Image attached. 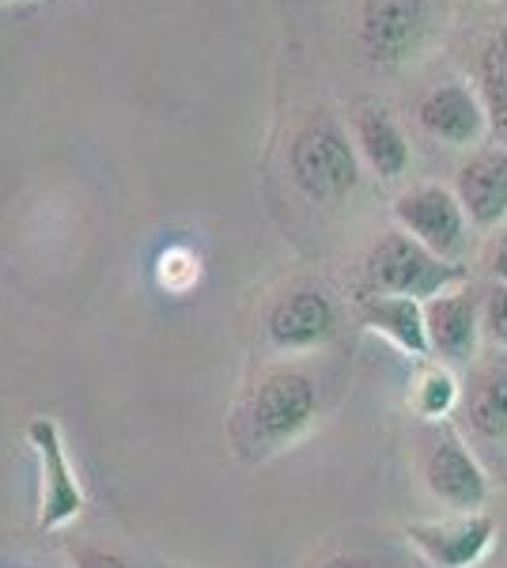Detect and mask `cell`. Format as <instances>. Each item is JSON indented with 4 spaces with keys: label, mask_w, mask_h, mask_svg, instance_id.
Returning <instances> with one entry per match:
<instances>
[{
    "label": "cell",
    "mask_w": 507,
    "mask_h": 568,
    "mask_svg": "<svg viewBox=\"0 0 507 568\" xmlns=\"http://www.w3.org/2000/svg\"><path fill=\"white\" fill-rule=\"evenodd\" d=\"M318 390L303 372H270L257 379L239 417V439L254 455H276L311 433L318 420Z\"/></svg>",
    "instance_id": "cell-1"
},
{
    "label": "cell",
    "mask_w": 507,
    "mask_h": 568,
    "mask_svg": "<svg viewBox=\"0 0 507 568\" xmlns=\"http://www.w3.org/2000/svg\"><path fill=\"white\" fill-rule=\"evenodd\" d=\"M367 296H413V300H432L455 292L466 284V270L458 262H447L439 254H432L428 246H420L413 235L386 232L379 243L372 246L364 265Z\"/></svg>",
    "instance_id": "cell-2"
},
{
    "label": "cell",
    "mask_w": 507,
    "mask_h": 568,
    "mask_svg": "<svg viewBox=\"0 0 507 568\" xmlns=\"http://www.w3.org/2000/svg\"><path fill=\"white\" fill-rule=\"evenodd\" d=\"M432 27V0H364L356 23L359 53L379 69H398L428 45Z\"/></svg>",
    "instance_id": "cell-3"
},
{
    "label": "cell",
    "mask_w": 507,
    "mask_h": 568,
    "mask_svg": "<svg viewBox=\"0 0 507 568\" xmlns=\"http://www.w3.org/2000/svg\"><path fill=\"white\" fill-rule=\"evenodd\" d=\"M288 168L296 186L311 201H341L353 194L359 182L356 152L334 122H311L292 141Z\"/></svg>",
    "instance_id": "cell-4"
},
{
    "label": "cell",
    "mask_w": 507,
    "mask_h": 568,
    "mask_svg": "<svg viewBox=\"0 0 507 568\" xmlns=\"http://www.w3.org/2000/svg\"><path fill=\"white\" fill-rule=\"evenodd\" d=\"M394 224L447 262L463 258L466 240H469V216H466L463 201L455 197V190L436 186V182L405 190V194L394 201Z\"/></svg>",
    "instance_id": "cell-5"
},
{
    "label": "cell",
    "mask_w": 507,
    "mask_h": 568,
    "mask_svg": "<svg viewBox=\"0 0 507 568\" xmlns=\"http://www.w3.org/2000/svg\"><path fill=\"white\" fill-rule=\"evenodd\" d=\"M409 542L432 568H474L496 542V519L488 511H450L444 519L405 524Z\"/></svg>",
    "instance_id": "cell-6"
},
{
    "label": "cell",
    "mask_w": 507,
    "mask_h": 568,
    "mask_svg": "<svg viewBox=\"0 0 507 568\" xmlns=\"http://www.w3.org/2000/svg\"><path fill=\"white\" fill-rule=\"evenodd\" d=\"M27 439H31L34 455H39V466H42L39 527L61 530V527H69L72 519L84 516V489H80V478L69 463V452H64L61 428L53 425L50 417H34L31 425H27Z\"/></svg>",
    "instance_id": "cell-7"
},
{
    "label": "cell",
    "mask_w": 507,
    "mask_h": 568,
    "mask_svg": "<svg viewBox=\"0 0 507 568\" xmlns=\"http://www.w3.org/2000/svg\"><path fill=\"white\" fill-rule=\"evenodd\" d=\"M424 485L450 511H481L488 500V478L466 439L455 428H439L424 455Z\"/></svg>",
    "instance_id": "cell-8"
},
{
    "label": "cell",
    "mask_w": 507,
    "mask_h": 568,
    "mask_svg": "<svg viewBox=\"0 0 507 568\" xmlns=\"http://www.w3.org/2000/svg\"><path fill=\"white\" fill-rule=\"evenodd\" d=\"M273 349L281 353H307L326 345L337 334V307L322 288H292L270 307L265 318Z\"/></svg>",
    "instance_id": "cell-9"
},
{
    "label": "cell",
    "mask_w": 507,
    "mask_h": 568,
    "mask_svg": "<svg viewBox=\"0 0 507 568\" xmlns=\"http://www.w3.org/2000/svg\"><path fill=\"white\" fill-rule=\"evenodd\" d=\"M424 326H428V349L439 356V364H469L485 337L481 304L466 288L424 300Z\"/></svg>",
    "instance_id": "cell-10"
},
{
    "label": "cell",
    "mask_w": 507,
    "mask_h": 568,
    "mask_svg": "<svg viewBox=\"0 0 507 568\" xmlns=\"http://www.w3.org/2000/svg\"><path fill=\"white\" fill-rule=\"evenodd\" d=\"M420 130L450 149H469L488 133V114L477 88L466 84H439L420 99L417 106Z\"/></svg>",
    "instance_id": "cell-11"
},
{
    "label": "cell",
    "mask_w": 507,
    "mask_h": 568,
    "mask_svg": "<svg viewBox=\"0 0 507 568\" xmlns=\"http://www.w3.org/2000/svg\"><path fill=\"white\" fill-rule=\"evenodd\" d=\"M455 197L463 201L474 227H500L507 220V149H477L455 175Z\"/></svg>",
    "instance_id": "cell-12"
},
{
    "label": "cell",
    "mask_w": 507,
    "mask_h": 568,
    "mask_svg": "<svg viewBox=\"0 0 507 568\" xmlns=\"http://www.w3.org/2000/svg\"><path fill=\"white\" fill-rule=\"evenodd\" d=\"M359 323L372 334L386 337L405 356H432L428 326H424V304L413 296H364L359 300Z\"/></svg>",
    "instance_id": "cell-13"
},
{
    "label": "cell",
    "mask_w": 507,
    "mask_h": 568,
    "mask_svg": "<svg viewBox=\"0 0 507 568\" xmlns=\"http://www.w3.org/2000/svg\"><path fill=\"white\" fill-rule=\"evenodd\" d=\"M356 149L383 182H394L409 171V141L383 106H367L356 114Z\"/></svg>",
    "instance_id": "cell-14"
},
{
    "label": "cell",
    "mask_w": 507,
    "mask_h": 568,
    "mask_svg": "<svg viewBox=\"0 0 507 568\" xmlns=\"http://www.w3.org/2000/svg\"><path fill=\"white\" fill-rule=\"evenodd\" d=\"M463 414L477 436L507 439V364H485L469 375Z\"/></svg>",
    "instance_id": "cell-15"
},
{
    "label": "cell",
    "mask_w": 507,
    "mask_h": 568,
    "mask_svg": "<svg viewBox=\"0 0 507 568\" xmlns=\"http://www.w3.org/2000/svg\"><path fill=\"white\" fill-rule=\"evenodd\" d=\"M477 95L488 114V133L507 149V23L496 27L477 53Z\"/></svg>",
    "instance_id": "cell-16"
},
{
    "label": "cell",
    "mask_w": 507,
    "mask_h": 568,
    "mask_svg": "<svg viewBox=\"0 0 507 568\" xmlns=\"http://www.w3.org/2000/svg\"><path fill=\"white\" fill-rule=\"evenodd\" d=\"M463 406V387L444 364H424L409 383V409L424 420H447Z\"/></svg>",
    "instance_id": "cell-17"
},
{
    "label": "cell",
    "mask_w": 507,
    "mask_h": 568,
    "mask_svg": "<svg viewBox=\"0 0 507 568\" xmlns=\"http://www.w3.org/2000/svg\"><path fill=\"white\" fill-rule=\"evenodd\" d=\"M481 334L496 349H507V281H496L481 300Z\"/></svg>",
    "instance_id": "cell-18"
},
{
    "label": "cell",
    "mask_w": 507,
    "mask_h": 568,
    "mask_svg": "<svg viewBox=\"0 0 507 568\" xmlns=\"http://www.w3.org/2000/svg\"><path fill=\"white\" fill-rule=\"evenodd\" d=\"M72 561H77V568H133V565L125 561V557L107 554V549H95V546L72 549Z\"/></svg>",
    "instance_id": "cell-19"
},
{
    "label": "cell",
    "mask_w": 507,
    "mask_h": 568,
    "mask_svg": "<svg viewBox=\"0 0 507 568\" xmlns=\"http://www.w3.org/2000/svg\"><path fill=\"white\" fill-rule=\"evenodd\" d=\"M485 270L493 273L496 281H507V232L496 235L493 246H488V254H485Z\"/></svg>",
    "instance_id": "cell-20"
},
{
    "label": "cell",
    "mask_w": 507,
    "mask_h": 568,
    "mask_svg": "<svg viewBox=\"0 0 507 568\" xmlns=\"http://www.w3.org/2000/svg\"><path fill=\"white\" fill-rule=\"evenodd\" d=\"M315 568H383V565H375L372 557H364V554H337V557L318 561Z\"/></svg>",
    "instance_id": "cell-21"
}]
</instances>
